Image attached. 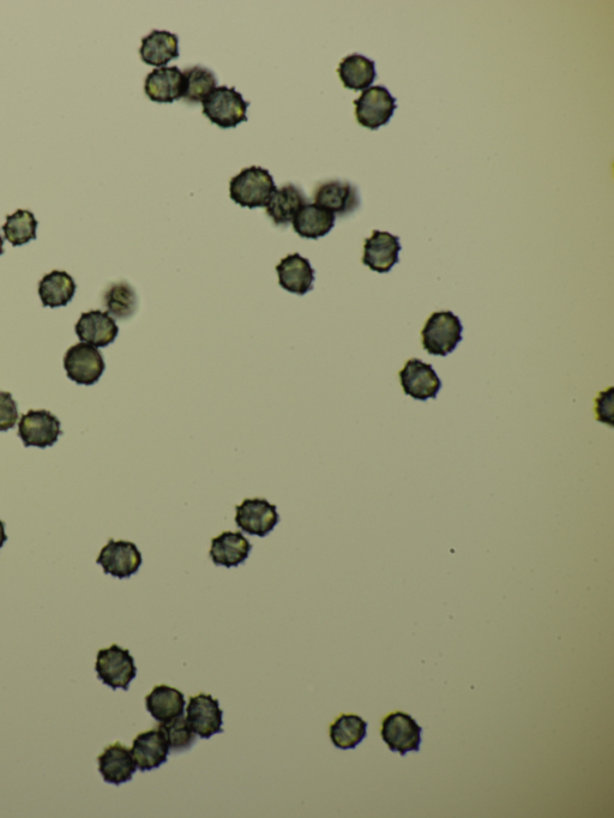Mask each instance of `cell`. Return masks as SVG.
I'll use <instances>...</instances> for the list:
<instances>
[{
  "label": "cell",
  "mask_w": 614,
  "mask_h": 818,
  "mask_svg": "<svg viewBox=\"0 0 614 818\" xmlns=\"http://www.w3.org/2000/svg\"><path fill=\"white\" fill-rule=\"evenodd\" d=\"M276 190L272 174L258 166L244 168L230 183L232 201L250 209L267 207Z\"/></svg>",
  "instance_id": "6da1fadb"
},
{
  "label": "cell",
  "mask_w": 614,
  "mask_h": 818,
  "mask_svg": "<svg viewBox=\"0 0 614 818\" xmlns=\"http://www.w3.org/2000/svg\"><path fill=\"white\" fill-rule=\"evenodd\" d=\"M202 106L204 116L221 129L236 128L239 124L248 122L246 112L250 102L245 101L236 88L216 87L202 101Z\"/></svg>",
  "instance_id": "7a4b0ae2"
},
{
  "label": "cell",
  "mask_w": 614,
  "mask_h": 818,
  "mask_svg": "<svg viewBox=\"0 0 614 818\" xmlns=\"http://www.w3.org/2000/svg\"><path fill=\"white\" fill-rule=\"evenodd\" d=\"M463 327L451 311L435 312L421 330L423 346L431 356L447 357L462 341Z\"/></svg>",
  "instance_id": "3957f363"
},
{
  "label": "cell",
  "mask_w": 614,
  "mask_h": 818,
  "mask_svg": "<svg viewBox=\"0 0 614 818\" xmlns=\"http://www.w3.org/2000/svg\"><path fill=\"white\" fill-rule=\"evenodd\" d=\"M95 671L100 681L113 690H129L137 676L135 659L129 649L112 645L102 648L96 655Z\"/></svg>",
  "instance_id": "277c9868"
},
{
  "label": "cell",
  "mask_w": 614,
  "mask_h": 818,
  "mask_svg": "<svg viewBox=\"0 0 614 818\" xmlns=\"http://www.w3.org/2000/svg\"><path fill=\"white\" fill-rule=\"evenodd\" d=\"M355 117L366 129L376 131L387 125L396 111V99L383 86L370 87L354 101Z\"/></svg>",
  "instance_id": "5b68a950"
},
{
  "label": "cell",
  "mask_w": 614,
  "mask_h": 818,
  "mask_svg": "<svg viewBox=\"0 0 614 818\" xmlns=\"http://www.w3.org/2000/svg\"><path fill=\"white\" fill-rule=\"evenodd\" d=\"M64 369L71 381L80 386H93L104 374L106 364L98 348L80 342L66 351Z\"/></svg>",
  "instance_id": "8992f818"
},
{
  "label": "cell",
  "mask_w": 614,
  "mask_h": 818,
  "mask_svg": "<svg viewBox=\"0 0 614 818\" xmlns=\"http://www.w3.org/2000/svg\"><path fill=\"white\" fill-rule=\"evenodd\" d=\"M63 435L60 429V420L46 409H30L23 414L18 424V437L22 439L24 447L45 449L56 444L59 436Z\"/></svg>",
  "instance_id": "52a82bcc"
},
{
  "label": "cell",
  "mask_w": 614,
  "mask_h": 818,
  "mask_svg": "<svg viewBox=\"0 0 614 818\" xmlns=\"http://www.w3.org/2000/svg\"><path fill=\"white\" fill-rule=\"evenodd\" d=\"M381 736L390 751L406 756L409 751H419L423 729L411 715L394 712L383 720Z\"/></svg>",
  "instance_id": "ba28073f"
},
{
  "label": "cell",
  "mask_w": 614,
  "mask_h": 818,
  "mask_svg": "<svg viewBox=\"0 0 614 818\" xmlns=\"http://www.w3.org/2000/svg\"><path fill=\"white\" fill-rule=\"evenodd\" d=\"M96 563L104 568L105 574L120 580L129 579L140 570L142 553L131 541L110 539L107 545L102 547Z\"/></svg>",
  "instance_id": "9c48e42d"
},
{
  "label": "cell",
  "mask_w": 614,
  "mask_h": 818,
  "mask_svg": "<svg viewBox=\"0 0 614 818\" xmlns=\"http://www.w3.org/2000/svg\"><path fill=\"white\" fill-rule=\"evenodd\" d=\"M280 522L276 505L264 498H246L236 507V523L243 532L264 538Z\"/></svg>",
  "instance_id": "30bf717a"
},
{
  "label": "cell",
  "mask_w": 614,
  "mask_h": 818,
  "mask_svg": "<svg viewBox=\"0 0 614 818\" xmlns=\"http://www.w3.org/2000/svg\"><path fill=\"white\" fill-rule=\"evenodd\" d=\"M185 719L192 731L202 739H209L224 732L222 729L224 711L220 708L219 701L212 695L191 696Z\"/></svg>",
  "instance_id": "8fae6325"
},
{
  "label": "cell",
  "mask_w": 614,
  "mask_h": 818,
  "mask_svg": "<svg viewBox=\"0 0 614 818\" xmlns=\"http://www.w3.org/2000/svg\"><path fill=\"white\" fill-rule=\"evenodd\" d=\"M400 381L403 392L419 401L436 399L442 388V381L432 365L417 358L408 360L405 368L400 371Z\"/></svg>",
  "instance_id": "7c38bea8"
},
{
  "label": "cell",
  "mask_w": 614,
  "mask_h": 818,
  "mask_svg": "<svg viewBox=\"0 0 614 818\" xmlns=\"http://www.w3.org/2000/svg\"><path fill=\"white\" fill-rule=\"evenodd\" d=\"M313 201L340 218L354 213L360 206L357 186L337 179L319 184Z\"/></svg>",
  "instance_id": "4fadbf2b"
},
{
  "label": "cell",
  "mask_w": 614,
  "mask_h": 818,
  "mask_svg": "<svg viewBox=\"0 0 614 818\" xmlns=\"http://www.w3.org/2000/svg\"><path fill=\"white\" fill-rule=\"evenodd\" d=\"M170 753V745L161 726L140 733L131 748V754L141 772L153 771L165 765Z\"/></svg>",
  "instance_id": "5bb4252c"
},
{
  "label": "cell",
  "mask_w": 614,
  "mask_h": 818,
  "mask_svg": "<svg viewBox=\"0 0 614 818\" xmlns=\"http://www.w3.org/2000/svg\"><path fill=\"white\" fill-rule=\"evenodd\" d=\"M400 238L389 232L373 231L365 240L363 264L372 272L389 273L399 263Z\"/></svg>",
  "instance_id": "9a60e30c"
},
{
  "label": "cell",
  "mask_w": 614,
  "mask_h": 818,
  "mask_svg": "<svg viewBox=\"0 0 614 818\" xmlns=\"http://www.w3.org/2000/svg\"><path fill=\"white\" fill-rule=\"evenodd\" d=\"M185 80L178 66H164L150 72L144 82V92L150 100L158 104H172L183 99Z\"/></svg>",
  "instance_id": "2e32d148"
},
{
  "label": "cell",
  "mask_w": 614,
  "mask_h": 818,
  "mask_svg": "<svg viewBox=\"0 0 614 818\" xmlns=\"http://www.w3.org/2000/svg\"><path fill=\"white\" fill-rule=\"evenodd\" d=\"M75 332L82 342L101 348L111 345L117 339L119 328L107 312L90 310L83 312L76 323Z\"/></svg>",
  "instance_id": "e0dca14e"
},
{
  "label": "cell",
  "mask_w": 614,
  "mask_h": 818,
  "mask_svg": "<svg viewBox=\"0 0 614 818\" xmlns=\"http://www.w3.org/2000/svg\"><path fill=\"white\" fill-rule=\"evenodd\" d=\"M98 763L105 783L116 786L129 783L137 771L131 750L119 742L108 745L104 753L99 755Z\"/></svg>",
  "instance_id": "ac0fdd59"
},
{
  "label": "cell",
  "mask_w": 614,
  "mask_h": 818,
  "mask_svg": "<svg viewBox=\"0 0 614 818\" xmlns=\"http://www.w3.org/2000/svg\"><path fill=\"white\" fill-rule=\"evenodd\" d=\"M276 272L280 286L287 292L304 296L313 290L315 269L307 258L299 254L286 256L276 267Z\"/></svg>",
  "instance_id": "d6986e66"
},
{
  "label": "cell",
  "mask_w": 614,
  "mask_h": 818,
  "mask_svg": "<svg viewBox=\"0 0 614 818\" xmlns=\"http://www.w3.org/2000/svg\"><path fill=\"white\" fill-rule=\"evenodd\" d=\"M252 545L243 533L227 531L212 540L210 558L218 567L234 568L249 558Z\"/></svg>",
  "instance_id": "ffe728a7"
},
{
  "label": "cell",
  "mask_w": 614,
  "mask_h": 818,
  "mask_svg": "<svg viewBox=\"0 0 614 818\" xmlns=\"http://www.w3.org/2000/svg\"><path fill=\"white\" fill-rule=\"evenodd\" d=\"M309 203L304 191L297 185L287 184L274 192L267 204V214L276 226L292 224L294 216Z\"/></svg>",
  "instance_id": "44dd1931"
},
{
  "label": "cell",
  "mask_w": 614,
  "mask_h": 818,
  "mask_svg": "<svg viewBox=\"0 0 614 818\" xmlns=\"http://www.w3.org/2000/svg\"><path fill=\"white\" fill-rule=\"evenodd\" d=\"M140 56L143 63L156 66V69L164 68L179 57L178 36L167 30H153L142 39Z\"/></svg>",
  "instance_id": "7402d4cb"
},
{
  "label": "cell",
  "mask_w": 614,
  "mask_h": 818,
  "mask_svg": "<svg viewBox=\"0 0 614 818\" xmlns=\"http://www.w3.org/2000/svg\"><path fill=\"white\" fill-rule=\"evenodd\" d=\"M146 707L150 715L160 724L168 723L184 715L186 701L182 691L168 685H156L146 696Z\"/></svg>",
  "instance_id": "603a6c76"
},
{
  "label": "cell",
  "mask_w": 614,
  "mask_h": 818,
  "mask_svg": "<svg viewBox=\"0 0 614 818\" xmlns=\"http://www.w3.org/2000/svg\"><path fill=\"white\" fill-rule=\"evenodd\" d=\"M336 216L316 203H307L292 221L294 231L305 239L327 236L335 226Z\"/></svg>",
  "instance_id": "cb8c5ba5"
},
{
  "label": "cell",
  "mask_w": 614,
  "mask_h": 818,
  "mask_svg": "<svg viewBox=\"0 0 614 818\" xmlns=\"http://www.w3.org/2000/svg\"><path fill=\"white\" fill-rule=\"evenodd\" d=\"M76 284L72 276L63 270H53L39 282V296L45 308H62L75 296Z\"/></svg>",
  "instance_id": "d4e9b609"
},
{
  "label": "cell",
  "mask_w": 614,
  "mask_h": 818,
  "mask_svg": "<svg viewBox=\"0 0 614 818\" xmlns=\"http://www.w3.org/2000/svg\"><path fill=\"white\" fill-rule=\"evenodd\" d=\"M343 87L351 90H365L376 81V63L363 54L354 53L341 60L337 69Z\"/></svg>",
  "instance_id": "484cf974"
},
{
  "label": "cell",
  "mask_w": 614,
  "mask_h": 818,
  "mask_svg": "<svg viewBox=\"0 0 614 818\" xmlns=\"http://www.w3.org/2000/svg\"><path fill=\"white\" fill-rule=\"evenodd\" d=\"M107 314L117 320H129L138 309V297L135 288L126 281L114 282L107 287L102 298Z\"/></svg>",
  "instance_id": "4316f807"
},
{
  "label": "cell",
  "mask_w": 614,
  "mask_h": 818,
  "mask_svg": "<svg viewBox=\"0 0 614 818\" xmlns=\"http://www.w3.org/2000/svg\"><path fill=\"white\" fill-rule=\"evenodd\" d=\"M367 735V723L359 715L341 714L330 725L329 736L336 748L355 749Z\"/></svg>",
  "instance_id": "83f0119b"
},
{
  "label": "cell",
  "mask_w": 614,
  "mask_h": 818,
  "mask_svg": "<svg viewBox=\"0 0 614 818\" xmlns=\"http://www.w3.org/2000/svg\"><path fill=\"white\" fill-rule=\"evenodd\" d=\"M185 80V90L183 99L190 104L202 102L207 96L218 87V78L210 69L201 65L191 66L183 71Z\"/></svg>",
  "instance_id": "f1b7e54d"
},
{
  "label": "cell",
  "mask_w": 614,
  "mask_h": 818,
  "mask_svg": "<svg viewBox=\"0 0 614 818\" xmlns=\"http://www.w3.org/2000/svg\"><path fill=\"white\" fill-rule=\"evenodd\" d=\"M38 226L39 222L32 212L18 209L14 214L6 216L3 232L12 246H22L36 239Z\"/></svg>",
  "instance_id": "f546056e"
},
{
  "label": "cell",
  "mask_w": 614,
  "mask_h": 818,
  "mask_svg": "<svg viewBox=\"0 0 614 818\" xmlns=\"http://www.w3.org/2000/svg\"><path fill=\"white\" fill-rule=\"evenodd\" d=\"M160 726L165 732L172 753H183V751L194 747L197 735L192 731L184 715H180V717L168 721V723L160 724Z\"/></svg>",
  "instance_id": "4dcf8cb0"
},
{
  "label": "cell",
  "mask_w": 614,
  "mask_h": 818,
  "mask_svg": "<svg viewBox=\"0 0 614 818\" xmlns=\"http://www.w3.org/2000/svg\"><path fill=\"white\" fill-rule=\"evenodd\" d=\"M18 420L17 402L11 393L0 392V431L14 429Z\"/></svg>",
  "instance_id": "1f68e13d"
},
{
  "label": "cell",
  "mask_w": 614,
  "mask_h": 818,
  "mask_svg": "<svg viewBox=\"0 0 614 818\" xmlns=\"http://www.w3.org/2000/svg\"><path fill=\"white\" fill-rule=\"evenodd\" d=\"M6 540H8V535L5 533V522L0 520V549H2Z\"/></svg>",
  "instance_id": "d6a6232c"
},
{
  "label": "cell",
  "mask_w": 614,
  "mask_h": 818,
  "mask_svg": "<svg viewBox=\"0 0 614 818\" xmlns=\"http://www.w3.org/2000/svg\"><path fill=\"white\" fill-rule=\"evenodd\" d=\"M3 246H4V239L2 238V236H0V256H2L4 254Z\"/></svg>",
  "instance_id": "836d02e7"
}]
</instances>
